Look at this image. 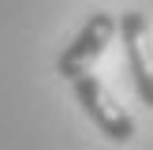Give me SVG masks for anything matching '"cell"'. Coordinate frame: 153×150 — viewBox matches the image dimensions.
I'll return each instance as SVG.
<instances>
[{"mask_svg": "<svg viewBox=\"0 0 153 150\" xmlns=\"http://www.w3.org/2000/svg\"><path fill=\"white\" fill-rule=\"evenodd\" d=\"M112 38H116V15L94 11L82 22V30L71 38V45H64V52H60V60H56V75H64L67 82H75L79 75H86L90 68L101 60V52L112 45Z\"/></svg>", "mask_w": 153, "mask_h": 150, "instance_id": "cell-1", "label": "cell"}, {"mask_svg": "<svg viewBox=\"0 0 153 150\" xmlns=\"http://www.w3.org/2000/svg\"><path fill=\"white\" fill-rule=\"evenodd\" d=\"M75 86V98H79V105L86 109V116L94 120L97 128H101L105 135H108L112 142H131L134 135V120L123 112V105L116 101V98L108 94V86H105L97 75H79V79L71 82Z\"/></svg>", "mask_w": 153, "mask_h": 150, "instance_id": "cell-2", "label": "cell"}, {"mask_svg": "<svg viewBox=\"0 0 153 150\" xmlns=\"http://www.w3.org/2000/svg\"><path fill=\"white\" fill-rule=\"evenodd\" d=\"M116 34L123 38L127 68L134 75V90H138L142 105L153 109V64H149V19L142 11H123L116 19Z\"/></svg>", "mask_w": 153, "mask_h": 150, "instance_id": "cell-3", "label": "cell"}]
</instances>
